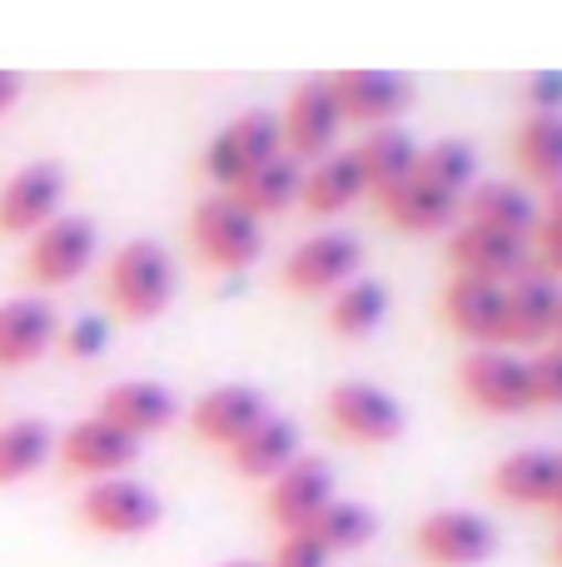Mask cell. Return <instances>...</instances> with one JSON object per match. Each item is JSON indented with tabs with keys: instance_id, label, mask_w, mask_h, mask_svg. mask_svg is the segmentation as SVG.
<instances>
[{
	"instance_id": "obj_1",
	"label": "cell",
	"mask_w": 562,
	"mask_h": 567,
	"mask_svg": "<svg viewBox=\"0 0 562 567\" xmlns=\"http://www.w3.org/2000/svg\"><path fill=\"white\" fill-rule=\"evenodd\" d=\"M105 299L119 319H155L175 299V259L159 239H125L105 265Z\"/></svg>"
},
{
	"instance_id": "obj_2",
	"label": "cell",
	"mask_w": 562,
	"mask_h": 567,
	"mask_svg": "<svg viewBox=\"0 0 562 567\" xmlns=\"http://www.w3.org/2000/svg\"><path fill=\"white\" fill-rule=\"evenodd\" d=\"M279 150H284L279 115L274 110H264V105H249V110H239L235 120H225V125L209 135V145L199 150V169H205L209 185L235 189L249 169L264 165V159H274Z\"/></svg>"
},
{
	"instance_id": "obj_3",
	"label": "cell",
	"mask_w": 562,
	"mask_h": 567,
	"mask_svg": "<svg viewBox=\"0 0 562 567\" xmlns=\"http://www.w3.org/2000/svg\"><path fill=\"white\" fill-rule=\"evenodd\" d=\"M329 433L358 449H384L404 433V403L368 379H339L319 403Z\"/></svg>"
},
{
	"instance_id": "obj_4",
	"label": "cell",
	"mask_w": 562,
	"mask_h": 567,
	"mask_svg": "<svg viewBox=\"0 0 562 567\" xmlns=\"http://www.w3.org/2000/svg\"><path fill=\"white\" fill-rule=\"evenodd\" d=\"M185 229H189L195 255L219 269H244L264 255V229H259V219L249 215L235 195H225V189L199 199V205L189 209Z\"/></svg>"
},
{
	"instance_id": "obj_5",
	"label": "cell",
	"mask_w": 562,
	"mask_h": 567,
	"mask_svg": "<svg viewBox=\"0 0 562 567\" xmlns=\"http://www.w3.org/2000/svg\"><path fill=\"white\" fill-rule=\"evenodd\" d=\"M80 528L100 533V538H145L159 518H165V503L149 483L115 473V478H95L75 503Z\"/></svg>"
},
{
	"instance_id": "obj_6",
	"label": "cell",
	"mask_w": 562,
	"mask_h": 567,
	"mask_svg": "<svg viewBox=\"0 0 562 567\" xmlns=\"http://www.w3.org/2000/svg\"><path fill=\"white\" fill-rule=\"evenodd\" d=\"M454 379H458V393L483 413H528L533 409V373H528L523 353L478 343V349H468L464 359H458Z\"/></svg>"
},
{
	"instance_id": "obj_7",
	"label": "cell",
	"mask_w": 562,
	"mask_h": 567,
	"mask_svg": "<svg viewBox=\"0 0 562 567\" xmlns=\"http://www.w3.org/2000/svg\"><path fill=\"white\" fill-rule=\"evenodd\" d=\"M100 249V229L85 215H55L25 239L20 255V275L40 289H60V284L80 279Z\"/></svg>"
},
{
	"instance_id": "obj_8",
	"label": "cell",
	"mask_w": 562,
	"mask_h": 567,
	"mask_svg": "<svg viewBox=\"0 0 562 567\" xmlns=\"http://www.w3.org/2000/svg\"><path fill=\"white\" fill-rule=\"evenodd\" d=\"M414 553L428 567H483L498 553V528L473 508H434L414 523Z\"/></svg>"
},
{
	"instance_id": "obj_9",
	"label": "cell",
	"mask_w": 562,
	"mask_h": 567,
	"mask_svg": "<svg viewBox=\"0 0 562 567\" xmlns=\"http://www.w3.org/2000/svg\"><path fill=\"white\" fill-rule=\"evenodd\" d=\"M339 125H344V105H339V95H334V80L329 75L294 80V90L284 95V110H279V135H284L289 155L319 159L334 145Z\"/></svg>"
},
{
	"instance_id": "obj_10",
	"label": "cell",
	"mask_w": 562,
	"mask_h": 567,
	"mask_svg": "<svg viewBox=\"0 0 562 567\" xmlns=\"http://www.w3.org/2000/svg\"><path fill=\"white\" fill-rule=\"evenodd\" d=\"M334 503V468L314 453H299L284 473L264 483V513L279 533H304Z\"/></svg>"
},
{
	"instance_id": "obj_11",
	"label": "cell",
	"mask_w": 562,
	"mask_h": 567,
	"mask_svg": "<svg viewBox=\"0 0 562 567\" xmlns=\"http://www.w3.org/2000/svg\"><path fill=\"white\" fill-rule=\"evenodd\" d=\"M364 265V245H358L348 229H319V235L299 239L289 249L284 269H279V284L289 293H324L348 284Z\"/></svg>"
},
{
	"instance_id": "obj_12",
	"label": "cell",
	"mask_w": 562,
	"mask_h": 567,
	"mask_svg": "<svg viewBox=\"0 0 562 567\" xmlns=\"http://www.w3.org/2000/svg\"><path fill=\"white\" fill-rule=\"evenodd\" d=\"M55 458L65 473H75V478H115V473H125L129 463L139 458V439H129L125 429H115L110 419H100V413H85V419H75L65 433L55 439Z\"/></svg>"
},
{
	"instance_id": "obj_13",
	"label": "cell",
	"mask_w": 562,
	"mask_h": 567,
	"mask_svg": "<svg viewBox=\"0 0 562 567\" xmlns=\"http://www.w3.org/2000/svg\"><path fill=\"white\" fill-rule=\"evenodd\" d=\"M65 169L55 159H30L0 179V235H35L45 219L60 215Z\"/></svg>"
},
{
	"instance_id": "obj_14",
	"label": "cell",
	"mask_w": 562,
	"mask_h": 567,
	"mask_svg": "<svg viewBox=\"0 0 562 567\" xmlns=\"http://www.w3.org/2000/svg\"><path fill=\"white\" fill-rule=\"evenodd\" d=\"M448 259H454V275H478V279H493V284H513L523 269H533L528 239L503 235V229L468 225V219L448 235Z\"/></svg>"
},
{
	"instance_id": "obj_15",
	"label": "cell",
	"mask_w": 562,
	"mask_h": 567,
	"mask_svg": "<svg viewBox=\"0 0 562 567\" xmlns=\"http://www.w3.org/2000/svg\"><path fill=\"white\" fill-rule=\"evenodd\" d=\"M264 413H269V403L259 389H249V383H215L209 393H199L189 403V433L199 443H215V449L229 453Z\"/></svg>"
},
{
	"instance_id": "obj_16",
	"label": "cell",
	"mask_w": 562,
	"mask_h": 567,
	"mask_svg": "<svg viewBox=\"0 0 562 567\" xmlns=\"http://www.w3.org/2000/svg\"><path fill=\"white\" fill-rule=\"evenodd\" d=\"M329 80H334V95L344 105V120H364L368 130L394 125V115L414 100V80L384 65H348L334 70Z\"/></svg>"
},
{
	"instance_id": "obj_17",
	"label": "cell",
	"mask_w": 562,
	"mask_h": 567,
	"mask_svg": "<svg viewBox=\"0 0 562 567\" xmlns=\"http://www.w3.org/2000/svg\"><path fill=\"white\" fill-rule=\"evenodd\" d=\"M503 309H508V284L478 275H454L438 293L444 323L473 343H503Z\"/></svg>"
},
{
	"instance_id": "obj_18",
	"label": "cell",
	"mask_w": 562,
	"mask_h": 567,
	"mask_svg": "<svg viewBox=\"0 0 562 567\" xmlns=\"http://www.w3.org/2000/svg\"><path fill=\"white\" fill-rule=\"evenodd\" d=\"M60 313L40 293H10L0 299V369H25L45 349H55Z\"/></svg>"
},
{
	"instance_id": "obj_19",
	"label": "cell",
	"mask_w": 562,
	"mask_h": 567,
	"mask_svg": "<svg viewBox=\"0 0 562 567\" xmlns=\"http://www.w3.org/2000/svg\"><path fill=\"white\" fill-rule=\"evenodd\" d=\"M100 419H110L115 429H125L129 439H149V433L169 429L179 413L175 389H165L159 379H119L100 393Z\"/></svg>"
},
{
	"instance_id": "obj_20",
	"label": "cell",
	"mask_w": 562,
	"mask_h": 567,
	"mask_svg": "<svg viewBox=\"0 0 562 567\" xmlns=\"http://www.w3.org/2000/svg\"><path fill=\"white\" fill-rule=\"evenodd\" d=\"M458 215H464L468 225L503 229V235L528 239L538 229V219H543V209H538V199L528 195L518 179H478V185L464 189V209H458Z\"/></svg>"
},
{
	"instance_id": "obj_21",
	"label": "cell",
	"mask_w": 562,
	"mask_h": 567,
	"mask_svg": "<svg viewBox=\"0 0 562 567\" xmlns=\"http://www.w3.org/2000/svg\"><path fill=\"white\" fill-rule=\"evenodd\" d=\"M562 284L543 269H523L508 284V309H503V343H548L553 339V313H558Z\"/></svg>"
},
{
	"instance_id": "obj_22",
	"label": "cell",
	"mask_w": 562,
	"mask_h": 567,
	"mask_svg": "<svg viewBox=\"0 0 562 567\" xmlns=\"http://www.w3.org/2000/svg\"><path fill=\"white\" fill-rule=\"evenodd\" d=\"M558 483V453L553 449H513L493 463L488 493L513 508H548Z\"/></svg>"
},
{
	"instance_id": "obj_23",
	"label": "cell",
	"mask_w": 562,
	"mask_h": 567,
	"mask_svg": "<svg viewBox=\"0 0 562 567\" xmlns=\"http://www.w3.org/2000/svg\"><path fill=\"white\" fill-rule=\"evenodd\" d=\"M378 205H384V215L394 219L398 229H414V235H428V229H444L448 219L464 209V195H454V189L434 185V179L424 175H404L398 185L378 189Z\"/></svg>"
},
{
	"instance_id": "obj_24",
	"label": "cell",
	"mask_w": 562,
	"mask_h": 567,
	"mask_svg": "<svg viewBox=\"0 0 562 567\" xmlns=\"http://www.w3.org/2000/svg\"><path fill=\"white\" fill-rule=\"evenodd\" d=\"M294 458H299V423L284 419V413H264V419L229 449V468H235L239 478H254V483H269Z\"/></svg>"
},
{
	"instance_id": "obj_25",
	"label": "cell",
	"mask_w": 562,
	"mask_h": 567,
	"mask_svg": "<svg viewBox=\"0 0 562 567\" xmlns=\"http://www.w3.org/2000/svg\"><path fill=\"white\" fill-rule=\"evenodd\" d=\"M508 145H513V165L533 185H562V110H528Z\"/></svg>"
},
{
	"instance_id": "obj_26",
	"label": "cell",
	"mask_w": 562,
	"mask_h": 567,
	"mask_svg": "<svg viewBox=\"0 0 562 567\" xmlns=\"http://www.w3.org/2000/svg\"><path fill=\"white\" fill-rule=\"evenodd\" d=\"M364 195H368V179H364V169H358V159L348 155V150H339V155H319L314 165L304 169V179H299V205L314 209V215H339V209H348Z\"/></svg>"
},
{
	"instance_id": "obj_27",
	"label": "cell",
	"mask_w": 562,
	"mask_h": 567,
	"mask_svg": "<svg viewBox=\"0 0 562 567\" xmlns=\"http://www.w3.org/2000/svg\"><path fill=\"white\" fill-rule=\"evenodd\" d=\"M348 155H354L358 169H364L368 195H378V189L398 185L404 175H414V165H418V140L408 135L404 125H374L354 150H348Z\"/></svg>"
},
{
	"instance_id": "obj_28",
	"label": "cell",
	"mask_w": 562,
	"mask_h": 567,
	"mask_svg": "<svg viewBox=\"0 0 562 567\" xmlns=\"http://www.w3.org/2000/svg\"><path fill=\"white\" fill-rule=\"evenodd\" d=\"M299 179H304L299 159L289 155V150H279L274 159L254 165L235 189H225V195H235L239 205L249 209V215L264 219V215H274V209H289V205H294V199H299Z\"/></svg>"
},
{
	"instance_id": "obj_29",
	"label": "cell",
	"mask_w": 562,
	"mask_h": 567,
	"mask_svg": "<svg viewBox=\"0 0 562 567\" xmlns=\"http://www.w3.org/2000/svg\"><path fill=\"white\" fill-rule=\"evenodd\" d=\"M50 453H55V433H50L45 419H30V413L25 419H6L0 423V488L45 468Z\"/></svg>"
},
{
	"instance_id": "obj_30",
	"label": "cell",
	"mask_w": 562,
	"mask_h": 567,
	"mask_svg": "<svg viewBox=\"0 0 562 567\" xmlns=\"http://www.w3.org/2000/svg\"><path fill=\"white\" fill-rule=\"evenodd\" d=\"M384 309H388V289H384V284L368 279V275H354L348 284H339V289H334L324 319H329V329H334V333H344V339H358V333L378 329Z\"/></svg>"
},
{
	"instance_id": "obj_31",
	"label": "cell",
	"mask_w": 562,
	"mask_h": 567,
	"mask_svg": "<svg viewBox=\"0 0 562 567\" xmlns=\"http://www.w3.org/2000/svg\"><path fill=\"white\" fill-rule=\"evenodd\" d=\"M304 533L329 553V558H334V553H354V548H364V543L378 533V518H374V508H364V503L334 498L314 523H309Z\"/></svg>"
},
{
	"instance_id": "obj_32",
	"label": "cell",
	"mask_w": 562,
	"mask_h": 567,
	"mask_svg": "<svg viewBox=\"0 0 562 567\" xmlns=\"http://www.w3.org/2000/svg\"><path fill=\"white\" fill-rule=\"evenodd\" d=\"M473 165H478L473 145H468V140H458V135H444V140H434V145H418L414 175H424V179H434V185L464 195V189L473 185Z\"/></svg>"
},
{
	"instance_id": "obj_33",
	"label": "cell",
	"mask_w": 562,
	"mask_h": 567,
	"mask_svg": "<svg viewBox=\"0 0 562 567\" xmlns=\"http://www.w3.org/2000/svg\"><path fill=\"white\" fill-rule=\"evenodd\" d=\"M110 339V323L100 319V313H80V319L60 323L55 333V349L65 353V359H100V349H105Z\"/></svg>"
},
{
	"instance_id": "obj_34",
	"label": "cell",
	"mask_w": 562,
	"mask_h": 567,
	"mask_svg": "<svg viewBox=\"0 0 562 567\" xmlns=\"http://www.w3.org/2000/svg\"><path fill=\"white\" fill-rule=\"evenodd\" d=\"M528 373H533V409H562V349L548 343L528 359Z\"/></svg>"
},
{
	"instance_id": "obj_35",
	"label": "cell",
	"mask_w": 562,
	"mask_h": 567,
	"mask_svg": "<svg viewBox=\"0 0 562 567\" xmlns=\"http://www.w3.org/2000/svg\"><path fill=\"white\" fill-rule=\"evenodd\" d=\"M264 567H329V553L319 548L309 533H279V543L269 548Z\"/></svg>"
},
{
	"instance_id": "obj_36",
	"label": "cell",
	"mask_w": 562,
	"mask_h": 567,
	"mask_svg": "<svg viewBox=\"0 0 562 567\" xmlns=\"http://www.w3.org/2000/svg\"><path fill=\"white\" fill-rule=\"evenodd\" d=\"M528 249H533V265L543 269V275L562 279V215H548L538 219V229L528 235Z\"/></svg>"
},
{
	"instance_id": "obj_37",
	"label": "cell",
	"mask_w": 562,
	"mask_h": 567,
	"mask_svg": "<svg viewBox=\"0 0 562 567\" xmlns=\"http://www.w3.org/2000/svg\"><path fill=\"white\" fill-rule=\"evenodd\" d=\"M528 110H562V70H533L523 80Z\"/></svg>"
},
{
	"instance_id": "obj_38",
	"label": "cell",
	"mask_w": 562,
	"mask_h": 567,
	"mask_svg": "<svg viewBox=\"0 0 562 567\" xmlns=\"http://www.w3.org/2000/svg\"><path fill=\"white\" fill-rule=\"evenodd\" d=\"M20 85H25V80H20V70H0V115H6V110L20 100Z\"/></svg>"
},
{
	"instance_id": "obj_39",
	"label": "cell",
	"mask_w": 562,
	"mask_h": 567,
	"mask_svg": "<svg viewBox=\"0 0 562 567\" xmlns=\"http://www.w3.org/2000/svg\"><path fill=\"white\" fill-rule=\"evenodd\" d=\"M548 508L562 518V453H558V483H553V503H548Z\"/></svg>"
},
{
	"instance_id": "obj_40",
	"label": "cell",
	"mask_w": 562,
	"mask_h": 567,
	"mask_svg": "<svg viewBox=\"0 0 562 567\" xmlns=\"http://www.w3.org/2000/svg\"><path fill=\"white\" fill-rule=\"evenodd\" d=\"M548 343H558V349H562V289H558V313H553V339H548Z\"/></svg>"
},
{
	"instance_id": "obj_41",
	"label": "cell",
	"mask_w": 562,
	"mask_h": 567,
	"mask_svg": "<svg viewBox=\"0 0 562 567\" xmlns=\"http://www.w3.org/2000/svg\"><path fill=\"white\" fill-rule=\"evenodd\" d=\"M548 215H562V185L548 189Z\"/></svg>"
},
{
	"instance_id": "obj_42",
	"label": "cell",
	"mask_w": 562,
	"mask_h": 567,
	"mask_svg": "<svg viewBox=\"0 0 562 567\" xmlns=\"http://www.w3.org/2000/svg\"><path fill=\"white\" fill-rule=\"evenodd\" d=\"M219 567H264V563H249V558H229V563H219Z\"/></svg>"
},
{
	"instance_id": "obj_43",
	"label": "cell",
	"mask_w": 562,
	"mask_h": 567,
	"mask_svg": "<svg viewBox=\"0 0 562 567\" xmlns=\"http://www.w3.org/2000/svg\"><path fill=\"white\" fill-rule=\"evenodd\" d=\"M553 567H562V533L553 538Z\"/></svg>"
}]
</instances>
